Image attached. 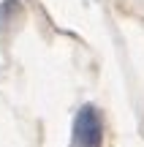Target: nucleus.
<instances>
[{
    "instance_id": "f257e3e1",
    "label": "nucleus",
    "mask_w": 144,
    "mask_h": 147,
    "mask_svg": "<svg viewBox=\"0 0 144 147\" xmlns=\"http://www.w3.org/2000/svg\"><path fill=\"white\" fill-rule=\"evenodd\" d=\"M103 125L95 106H82L74 120V147H101Z\"/></svg>"
}]
</instances>
